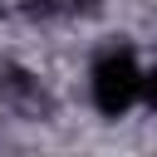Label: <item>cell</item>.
Here are the masks:
<instances>
[{
    "instance_id": "obj_2",
    "label": "cell",
    "mask_w": 157,
    "mask_h": 157,
    "mask_svg": "<svg viewBox=\"0 0 157 157\" xmlns=\"http://www.w3.org/2000/svg\"><path fill=\"white\" fill-rule=\"evenodd\" d=\"M142 103L157 113V69H147V88H142Z\"/></svg>"
},
{
    "instance_id": "obj_1",
    "label": "cell",
    "mask_w": 157,
    "mask_h": 157,
    "mask_svg": "<svg viewBox=\"0 0 157 157\" xmlns=\"http://www.w3.org/2000/svg\"><path fill=\"white\" fill-rule=\"evenodd\" d=\"M142 88H147V69L137 64V49L113 39L93 54L88 64V103L98 118H128L137 103H142Z\"/></svg>"
}]
</instances>
